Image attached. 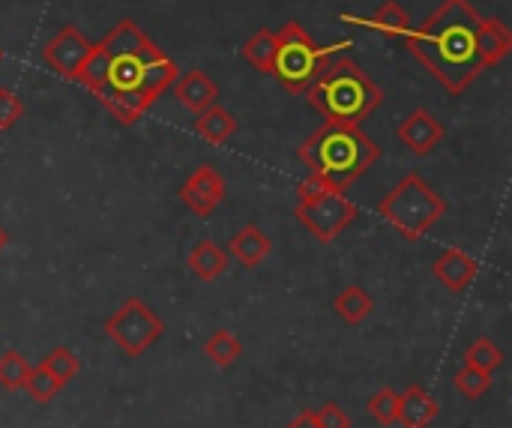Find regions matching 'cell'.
Returning a JSON list of instances; mask_svg holds the SVG:
<instances>
[{"mask_svg":"<svg viewBox=\"0 0 512 428\" xmlns=\"http://www.w3.org/2000/svg\"><path fill=\"white\" fill-rule=\"evenodd\" d=\"M21 117H24V102L9 87H0V129H12Z\"/></svg>","mask_w":512,"mask_h":428,"instance_id":"83f0119b","label":"cell"},{"mask_svg":"<svg viewBox=\"0 0 512 428\" xmlns=\"http://www.w3.org/2000/svg\"><path fill=\"white\" fill-rule=\"evenodd\" d=\"M300 159L309 165L312 174L324 177L333 189L345 192L357 177L381 159V144L369 138L360 123H330L324 120L303 144Z\"/></svg>","mask_w":512,"mask_h":428,"instance_id":"3957f363","label":"cell"},{"mask_svg":"<svg viewBox=\"0 0 512 428\" xmlns=\"http://www.w3.org/2000/svg\"><path fill=\"white\" fill-rule=\"evenodd\" d=\"M288 428H321L318 426V417H315V411L309 408V411H300L291 423H288Z\"/></svg>","mask_w":512,"mask_h":428,"instance_id":"4dcf8cb0","label":"cell"},{"mask_svg":"<svg viewBox=\"0 0 512 428\" xmlns=\"http://www.w3.org/2000/svg\"><path fill=\"white\" fill-rule=\"evenodd\" d=\"M294 216L297 222H303L321 243H333L357 216V204L345 198V192H324L312 201H300L294 207Z\"/></svg>","mask_w":512,"mask_h":428,"instance_id":"ba28073f","label":"cell"},{"mask_svg":"<svg viewBox=\"0 0 512 428\" xmlns=\"http://www.w3.org/2000/svg\"><path fill=\"white\" fill-rule=\"evenodd\" d=\"M243 60H249L258 72H273V57H276V33L261 27L246 45H243Z\"/></svg>","mask_w":512,"mask_h":428,"instance_id":"ffe728a7","label":"cell"},{"mask_svg":"<svg viewBox=\"0 0 512 428\" xmlns=\"http://www.w3.org/2000/svg\"><path fill=\"white\" fill-rule=\"evenodd\" d=\"M453 384H456V393H459V396H465V399H483V396L492 390V375L465 366V369L456 372Z\"/></svg>","mask_w":512,"mask_h":428,"instance_id":"4316f807","label":"cell"},{"mask_svg":"<svg viewBox=\"0 0 512 428\" xmlns=\"http://www.w3.org/2000/svg\"><path fill=\"white\" fill-rule=\"evenodd\" d=\"M24 390H27V396H30V399H36V402L48 405V402L63 390V384H60L57 378H51V375H48V369L39 363V366H30V375H27V381H24Z\"/></svg>","mask_w":512,"mask_h":428,"instance_id":"cb8c5ba5","label":"cell"},{"mask_svg":"<svg viewBox=\"0 0 512 428\" xmlns=\"http://www.w3.org/2000/svg\"><path fill=\"white\" fill-rule=\"evenodd\" d=\"M366 408H369V414H372V420H375L378 426H393V423H399V393L390 390V387L378 390V393L369 399Z\"/></svg>","mask_w":512,"mask_h":428,"instance_id":"484cf974","label":"cell"},{"mask_svg":"<svg viewBox=\"0 0 512 428\" xmlns=\"http://www.w3.org/2000/svg\"><path fill=\"white\" fill-rule=\"evenodd\" d=\"M0 60H3V48H0Z\"/></svg>","mask_w":512,"mask_h":428,"instance_id":"d6a6232c","label":"cell"},{"mask_svg":"<svg viewBox=\"0 0 512 428\" xmlns=\"http://www.w3.org/2000/svg\"><path fill=\"white\" fill-rule=\"evenodd\" d=\"M186 264H189V270H192L195 279H201V282H216V279L225 273V267H228V255H225L213 240H201V243L192 246Z\"/></svg>","mask_w":512,"mask_h":428,"instance_id":"ac0fdd59","label":"cell"},{"mask_svg":"<svg viewBox=\"0 0 512 428\" xmlns=\"http://www.w3.org/2000/svg\"><path fill=\"white\" fill-rule=\"evenodd\" d=\"M195 132L210 141V144H228L237 135V117L222 108L219 102H213L210 108H204L195 120Z\"/></svg>","mask_w":512,"mask_h":428,"instance_id":"e0dca14e","label":"cell"},{"mask_svg":"<svg viewBox=\"0 0 512 428\" xmlns=\"http://www.w3.org/2000/svg\"><path fill=\"white\" fill-rule=\"evenodd\" d=\"M228 252H231L246 270H252V267H258V264L270 255V237H267L258 225H243V228L231 237Z\"/></svg>","mask_w":512,"mask_h":428,"instance_id":"2e32d148","label":"cell"},{"mask_svg":"<svg viewBox=\"0 0 512 428\" xmlns=\"http://www.w3.org/2000/svg\"><path fill=\"white\" fill-rule=\"evenodd\" d=\"M177 72V63L132 18H123L90 45L75 84L87 87L117 123L135 126L177 81Z\"/></svg>","mask_w":512,"mask_h":428,"instance_id":"6da1fadb","label":"cell"},{"mask_svg":"<svg viewBox=\"0 0 512 428\" xmlns=\"http://www.w3.org/2000/svg\"><path fill=\"white\" fill-rule=\"evenodd\" d=\"M105 336L126 354L141 357L150 345H156L165 336V321L138 297H129L108 321Z\"/></svg>","mask_w":512,"mask_h":428,"instance_id":"52a82bcc","label":"cell"},{"mask_svg":"<svg viewBox=\"0 0 512 428\" xmlns=\"http://www.w3.org/2000/svg\"><path fill=\"white\" fill-rule=\"evenodd\" d=\"M6 243H9V234H6V231H3V228H0V252H3V249H6Z\"/></svg>","mask_w":512,"mask_h":428,"instance_id":"1f68e13d","label":"cell"},{"mask_svg":"<svg viewBox=\"0 0 512 428\" xmlns=\"http://www.w3.org/2000/svg\"><path fill=\"white\" fill-rule=\"evenodd\" d=\"M324 192H333V186H330L324 177L312 174V171H309V177H306V180H300V186H297L300 201H312V198H318V195H324ZM336 192H339V189H336Z\"/></svg>","mask_w":512,"mask_h":428,"instance_id":"f546056e","label":"cell"},{"mask_svg":"<svg viewBox=\"0 0 512 428\" xmlns=\"http://www.w3.org/2000/svg\"><path fill=\"white\" fill-rule=\"evenodd\" d=\"M333 309H336L339 321H345L348 327H360V324L372 315L375 303H372V297H369L360 285H351V288H345V291L336 297Z\"/></svg>","mask_w":512,"mask_h":428,"instance_id":"d6986e66","label":"cell"},{"mask_svg":"<svg viewBox=\"0 0 512 428\" xmlns=\"http://www.w3.org/2000/svg\"><path fill=\"white\" fill-rule=\"evenodd\" d=\"M399 141L414 153V156H429L441 141H444V123L426 111V108H417L414 114H408L399 129H396Z\"/></svg>","mask_w":512,"mask_h":428,"instance_id":"8fae6325","label":"cell"},{"mask_svg":"<svg viewBox=\"0 0 512 428\" xmlns=\"http://www.w3.org/2000/svg\"><path fill=\"white\" fill-rule=\"evenodd\" d=\"M342 21H351V24L378 30V33H384V36H402V39L414 30L411 15H408L396 0H387V3L378 6L369 18H363V15H345V12H342Z\"/></svg>","mask_w":512,"mask_h":428,"instance_id":"5bb4252c","label":"cell"},{"mask_svg":"<svg viewBox=\"0 0 512 428\" xmlns=\"http://www.w3.org/2000/svg\"><path fill=\"white\" fill-rule=\"evenodd\" d=\"M90 39L75 27V24H66L57 36H51L42 48V60L51 72H57L60 78H69L75 81V72L81 69V63L87 60L90 54Z\"/></svg>","mask_w":512,"mask_h":428,"instance_id":"9c48e42d","label":"cell"},{"mask_svg":"<svg viewBox=\"0 0 512 428\" xmlns=\"http://www.w3.org/2000/svg\"><path fill=\"white\" fill-rule=\"evenodd\" d=\"M306 99L330 123H360L384 102V90L369 72H363V66L339 57L330 60L327 69L309 84Z\"/></svg>","mask_w":512,"mask_h":428,"instance_id":"277c9868","label":"cell"},{"mask_svg":"<svg viewBox=\"0 0 512 428\" xmlns=\"http://www.w3.org/2000/svg\"><path fill=\"white\" fill-rule=\"evenodd\" d=\"M351 45H354L351 39H339L333 45H318L306 33L303 24L288 21L276 30V57H273L270 75H276L288 93L303 96L309 90V84L327 69V63Z\"/></svg>","mask_w":512,"mask_h":428,"instance_id":"5b68a950","label":"cell"},{"mask_svg":"<svg viewBox=\"0 0 512 428\" xmlns=\"http://www.w3.org/2000/svg\"><path fill=\"white\" fill-rule=\"evenodd\" d=\"M432 273H435V279H438L447 291L459 294V291L471 288V282H474L477 273H480V264H477L468 252H462V249H447L444 255L435 258Z\"/></svg>","mask_w":512,"mask_h":428,"instance_id":"7c38bea8","label":"cell"},{"mask_svg":"<svg viewBox=\"0 0 512 428\" xmlns=\"http://www.w3.org/2000/svg\"><path fill=\"white\" fill-rule=\"evenodd\" d=\"M177 195H180V201H183L195 216L210 219L213 210H216V207L222 204V198H225V177L219 174L216 165L204 162V165H198V168L189 174V180L180 186Z\"/></svg>","mask_w":512,"mask_h":428,"instance_id":"30bf717a","label":"cell"},{"mask_svg":"<svg viewBox=\"0 0 512 428\" xmlns=\"http://www.w3.org/2000/svg\"><path fill=\"white\" fill-rule=\"evenodd\" d=\"M204 354H207L219 369H228V366H234V363L240 360L243 345H240V339H237L231 330H216V333L204 342Z\"/></svg>","mask_w":512,"mask_h":428,"instance_id":"44dd1931","label":"cell"},{"mask_svg":"<svg viewBox=\"0 0 512 428\" xmlns=\"http://www.w3.org/2000/svg\"><path fill=\"white\" fill-rule=\"evenodd\" d=\"M315 417H318V426L321 428H351V420H348V414L336 405V402H327V405H321L318 411H315Z\"/></svg>","mask_w":512,"mask_h":428,"instance_id":"f1b7e54d","label":"cell"},{"mask_svg":"<svg viewBox=\"0 0 512 428\" xmlns=\"http://www.w3.org/2000/svg\"><path fill=\"white\" fill-rule=\"evenodd\" d=\"M171 87H174V96L180 99V105L189 108V111H195V114H201L204 108H210V105L219 99L216 81H213L207 72H201V69L183 72Z\"/></svg>","mask_w":512,"mask_h":428,"instance_id":"4fadbf2b","label":"cell"},{"mask_svg":"<svg viewBox=\"0 0 512 428\" xmlns=\"http://www.w3.org/2000/svg\"><path fill=\"white\" fill-rule=\"evenodd\" d=\"M30 375V363L18 351H3L0 354V387L15 393L24 390V381Z\"/></svg>","mask_w":512,"mask_h":428,"instance_id":"603a6c76","label":"cell"},{"mask_svg":"<svg viewBox=\"0 0 512 428\" xmlns=\"http://www.w3.org/2000/svg\"><path fill=\"white\" fill-rule=\"evenodd\" d=\"M465 366L477 369V372H486V375H495L501 366H504V354L495 342L489 339H474L468 354H465Z\"/></svg>","mask_w":512,"mask_h":428,"instance_id":"7402d4cb","label":"cell"},{"mask_svg":"<svg viewBox=\"0 0 512 428\" xmlns=\"http://www.w3.org/2000/svg\"><path fill=\"white\" fill-rule=\"evenodd\" d=\"M42 366L48 369V375L51 378H57L63 387L78 375V369H81V360L69 351V348H54L45 360H42Z\"/></svg>","mask_w":512,"mask_h":428,"instance_id":"d4e9b609","label":"cell"},{"mask_svg":"<svg viewBox=\"0 0 512 428\" xmlns=\"http://www.w3.org/2000/svg\"><path fill=\"white\" fill-rule=\"evenodd\" d=\"M378 213L396 234L417 243L447 216V201L417 171H411L381 198Z\"/></svg>","mask_w":512,"mask_h":428,"instance_id":"8992f818","label":"cell"},{"mask_svg":"<svg viewBox=\"0 0 512 428\" xmlns=\"http://www.w3.org/2000/svg\"><path fill=\"white\" fill-rule=\"evenodd\" d=\"M438 417V402L423 387H408L399 393V423L405 428H426Z\"/></svg>","mask_w":512,"mask_h":428,"instance_id":"9a60e30c","label":"cell"},{"mask_svg":"<svg viewBox=\"0 0 512 428\" xmlns=\"http://www.w3.org/2000/svg\"><path fill=\"white\" fill-rule=\"evenodd\" d=\"M405 45L450 96H462L486 69H492L483 51V15L468 0H444L405 36Z\"/></svg>","mask_w":512,"mask_h":428,"instance_id":"7a4b0ae2","label":"cell"}]
</instances>
